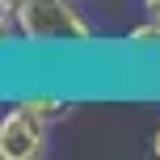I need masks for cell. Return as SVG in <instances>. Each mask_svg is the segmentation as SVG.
<instances>
[{
  "label": "cell",
  "instance_id": "cell-1",
  "mask_svg": "<svg viewBox=\"0 0 160 160\" xmlns=\"http://www.w3.org/2000/svg\"><path fill=\"white\" fill-rule=\"evenodd\" d=\"M17 21H21L25 47H38V51H84L97 42L76 0H25L17 8Z\"/></svg>",
  "mask_w": 160,
  "mask_h": 160
},
{
  "label": "cell",
  "instance_id": "cell-2",
  "mask_svg": "<svg viewBox=\"0 0 160 160\" xmlns=\"http://www.w3.org/2000/svg\"><path fill=\"white\" fill-rule=\"evenodd\" d=\"M47 122L21 101L0 114V160H38L47 156Z\"/></svg>",
  "mask_w": 160,
  "mask_h": 160
},
{
  "label": "cell",
  "instance_id": "cell-3",
  "mask_svg": "<svg viewBox=\"0 0 160 160\" xmlns=\"http://www.w3.org/2000/svg\"><path fill=\"white\" fill-rule=\"evenodd\" d=\"M21 105H25V110H34L47 127H55V122H63L68 114H72V101L51 97V93H30V97H21Z\"/></svg>",
  "mask_w": 160,
  "mask_h": 160
},
{
  "label": "cell",
  "instance_id": "cell-4",
  "mask_svg": "<svg viewBox=\"0 0 160 160\" xmlns=\"http://www.w3.org/2000/svg\"><path fill=\"white\" fill-rule=\"evenodd\" d=\"M127 47H135V51L152 47V51H160V17H148L143 25H135V30H127Z\"/></svg>",
  "mask_w": 160,
  "mask_h": 160
},
{
  "label": "cell",
  "instance_id": "cell-5",
  "mask_svg": "<svg viewBox=\"0 0 160 160\" xmlns=\"http://www.w3.org/2000/svg\"><path fill=\"white\" fill-rule=\"evenodd\" d=\"M17 42H25V38H21V21H17L13 8H0V51L17 47Z\"/></svg>",
  "mask_w": 160,
  "mask_h": 160
},
{
  "label": "cell",
  "instance_id": "cell-6",
  "mask_svg": "<svg viewBox=\"0 0 160 160\" xmlns=\"http://www.w3.org/2000/svg\"><path fill=\"white\" fill-rule=\"evenodd\" d=\"M143 8H148V17H160V0H143Z\"/></svg>",
  "mask_w": 160,
  "mask_h": 160
},
{
  "label": "cell",
  "instance_id": "cell-7",
  "mask_svg": "<svg viewBox=\"0 0 160 160\" xmlns=\"http://www.w3.org/2000/svg\"><path fill=\"white\" fill-rule=\"evenodd\" d=\"M152 156H156V160H160V127H156V131H152Z\"/></svg>",
  "mask_w": 160,
  "mask_h": 160
},
{
  "label": "cell",
  "instance_id": "cell-8",
  "mask_svg": "<svg viewBox=\"0 0 160 160\" xmlns=\"http://www.w3.org/2000/svg\"><path fill=\"white\" fill-rule=\"evenodd\" d=\"M21 4H25V0H0V8H13V13H17Z\"/></svg>",
  "mask_w": 160,
  "mask_h": 160
}]
</instances>
